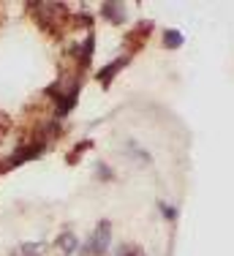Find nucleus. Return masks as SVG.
Wrapping results in <instances>:
<instances>
[{"label": "nucleus", "instance_id": "nucleus-7", "mask_svg": "<svg viewBox=\"0 0 234 256\" xmlns=\"http://www.w3.org/2000/svg\"><path fill=\"white\" fill-rule=\"evenodd\" d=\"M117 8H120V6H117V3H106V6H104V8H101V14L106 16V20H112V22H120V20H122V14H120V11H117Z\"/></svg>", "mask_w": 234, "mask_h": 256}, {"label": "nucleus", "instance_id": "nucleus-8", "mask_svg": "<svg viewBox=\"0 0 234 256\" xmlns=\"http://www.w3.org/2000/svg\"><path fill=\"white\" fill-rule=\"evenodd\" d=\"M164 44L174 50V46H180V44H182V36L177 33V30H166V36H164Z\"/></svg>", "mask_w": 234, "mask_h": 256}, {"label": "nucleus", "instance_id": "nucleus-1", "mask_svg": "<svg viewBox=\"0 0 234 256\" xmlns=\"http://www.w3.org/2000/svg\"><path fill=\"white\" fill-rule=\"evenodd\" d=\"M44 144L46 142H28V144H22V148H16L14 153L8 156V164H6L3 169H11V166H22L24 161H30V158H36V156H41L44 153Z\"/></svg>", "mask_w": 234, "mask_h": 256}, {"label": "nucleus", "instance_id": "nucleus-6", "mask_svg": "<svg viewBox=\"0 0 234 256\" xmlns=\"http://www.w3.org/2000/svg\"><path fill=\"white\" fill-rule=\"evenodd\" d=\"M44 254V246L41 242H24V246L16 251V256H41Z\"/></svg>", "mask_w": 234, "mask_h": 256}, {"label": "nucleus", "instance_id": "nucleus-3", "mask_svg": "<svg viewBox=\"0 0 234 256\" xmlns=\"http://www.w3.org/2000/svg\"><path fill=\"white\" fill-rule=\"evenodd\" d=\"M93 44H96V38H93V33H90L88 38L82 41V46H76V58L82 60V66H88L90 58H93Z\"/></svg>", "mask_w": 234, "mask_h": 256}, {"label": "nucleus", "instance_id": "nucleus-2", "mask_svg": "<svg viewBox=\"0 0 234 256\" xmlns=\"http://www.w3.org/2000/svg\"><path fill=\"white\" fill-rule=\"evenodd\" d=\"M109 234H112L109 224H106V221L98 224V229H96L93 240H90V248H93V254H104V251H106V248H109Z\"/></svg>", "mask_w": 234, "mask_h": 256}, {"label": "nucleus", "instance_id": "nucleus-5", "mask_svg": "<svg viewBox=\"0 0 234 256\" xmlns=\"http://www.w3.org/2000/svg\"><path fill=\"white\" fill-rule=\"evenodd\" d=\"M58 248L63 254H74V251H76V237H74L71 232H63V234L58 237Z\"/></svg>", "mask_w": 234, "mask_h": 256}, {"label": "nucleus", "instance_id": "nucleus-4", "mask_svg": "<svg viewBox=\"0 0 234 256\" xmlns=\"http://www.w3.org/2000/svg\"><path fill=\"white\" fill-rule=\"evenodd\" d=\"M126 60H128V58H117L114 63H109L106 68H104L101 74H98V79H101L104 84H109V82H112V79H114V71H120L122 66H126Z\"/></svg>", "mask_w": 234, "mask_h": 256}]
</instances>
